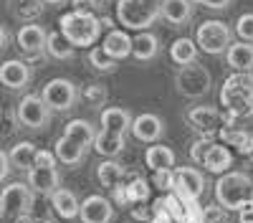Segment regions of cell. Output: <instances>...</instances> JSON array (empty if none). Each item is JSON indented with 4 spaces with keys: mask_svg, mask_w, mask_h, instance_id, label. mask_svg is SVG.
Masks as SVG:
<instances>
[{
    "mask_svg": "<svg viewBox=\"0 0 253 223\" xmlns=\"http://www.w3.org/2000/svg\"><path fill=\"white\" fill-rule=\"evenodd\" d=\"M170 56L177 66H187V64H195L198 61V46L193 38H177L175 44L170 46Z\"/></svg>",
    "mask_w": 253,
    "mask_h": 223,
    "instance_id": "29",
    "label": "cell"
},
{
    "mask_svg": "<svg viewBox=\"0 0 253 223\" xmlns=\"http://www.w3.org/2000/svg\"><path fill=\"white\" fill-rule=\"evenodd\" d=\"M132 127V117L122 107H109L101 112V130L96 132L94 150L104 157H117L124 150V134Z\"/></svg>",
    "mask_w": 253,
    "mask_h": 223,
    "instance_id": "1",
    "label": "cell"
},
{
    "mask_svg": "<svg viewBox=\"0 0 253 223\" xmlns=\"http://www.w3.org/2000/svg\"><path fill=\"white\" fill-rule=\"evenodd\" d=\"M124 190H126L129 206H144V203L150 200V182H147L144 178H132L124 185Z\"/></svg>",
    "mask_w": 253,
    "mask_h": 223,
    "instance_id": "32",
    "label": "cell"
},
{
    "mask_svg": "<svg viewBox=\"0 0 253 223\" xmlns=\"http://www.w3.org/2000/svg\"><path fill=\"white\" fill-rule=\"evenodd\" d=\"M101 8V0H74L76 13H96Z\"/></svg>",
    "mask_w": 253,
    "mask_h": 223,
    "instance_id": "38",
    "label": "cell"
},
{
    "mask_svg": "<svg viewBox=\"0 0 253 223\" xmlns=\"http://www.w3.org/2000/svg\"><path fill=\"white\" fill-rule=\"evenodd\" d=\"M5 46H8V31L0 26V48H5Z\"/></svg>",
    "mask_w": 253,
    "mask_h": 223,
    "instance_id": "43",
    "label": "cell"
},
{
    "mask_svg": "<svg viewBox=\"0 0 253 223\" xmlns=\"http://www.w3.org/2000/svg\"><path fill=\"white\" fill-rule=\"evenodd\" d=\"M63 137H69L71 142H76L79 147L89 150V145H94V139H96V132L91 127V122L71 119V122H66V127H63Z\"/></svg>",
    "mask_w": 253,
    "mask_h": 223,
    "instance_id": "21",
    "label": "cell"
},
{
    "mask_svg": "<svg viewBox=\"0 0 253 223\" xmlns=\"http://www.w3.org/2000/svg\"><path fill=\"white\" fill-rule=\"evenodd\" d=\"M152 185L162 193L175 190V170H157L155 178H152Z\"/></svg>",
    "mask_w": 253,
    "mask_h": 223,
    "instance_id": "36",
    "label": "cell"
},
{
    "mask_svg": "<svg viewBox=\"0 0 253 223\" xmlns=\"http://www.w3.org/2000/svg\"><path fill=\"white\" fill-rule=\"evenodd\" d=\"M79 218L84 223H112L114 206H112V200L104 198V195H89L86 200L81 203Z\"/></svg>",
    "mask_w": 253,
    "mask_h": 223,
    "instance_id": "15",
    "label": "cell"
},
{
    "mask_svg": "<svg viewBox=\"0 0 253 223\" xmlns=\"http://www.w3.org/2000/svg\"><path fill=\"white\" fill-rule=\"evenodd\" d=\"M41 99L46 101V107L51 112H69L76 107L79 89L69 79H51L43 87V91H41Z\"/></svg>",
    "mask_w": 253,
    "mask_h": 223,
    "instance_id": "11",
    "label": "cell"
},
{
    "mask_svg": "<svg viewBox=\"0 0 253 223\" xmlns=\"http://www.w3.org/2000/svg\"><path fill=\"white\" fill-rule=\"evenodd\" d=\"M144 162L147 168H150L152 173L157 170H172L175 165V150L167 147V145H150L144 152Z\"/></svg>",
    "mask_w": 253,
    "mask_h": 223,
    "instance_id": "22",
    "label": "cell"
},
{
    "mask_svg": "<svg viewBox=\"0 0 253 223\" xmlns=\"http://www.w3.org/2000/svg\"><path fill=\"white\" fill-rule=\"evenodd\" d=\"M215 200L228 213H241L253 200V180L246 173H223L215 182Z\"/></svg>",
    "mask_w": 253,
    "mask_h": 223,
    "instance_id": "2",
    "label": "cell"
},
{
    "mask_svg": "<svg viewBox=\"0 0 253 223\" xmlns=\"http://www.w3.org/2000/svg\"><path fill=\"white\" fill-rule=\"evenodd\" d=\"M46 38H48L46 28L38 26V23H26L15 36L18 48L23 51L28 58H38V56L46 53Z\"/></svg>",
    "mask_w": 253,
    "mask_h": 223,
    "instance_id": "13",
    "label": "cell"
},
{
    "mask_svg": "<svg viewBox=\"0 0 253 223\" xmlns=\"http://www.w3.org/2000/svg\"><path fill=\"white\" fill-rule=\"evenodd\" d=\"M190 3H200L203 8H210V10H225L233 0H190Z\"/></svg>",
    "mask_w": 253,
    "mask_h": 223,
    "instance_id": "39",
    "label": "cell"
},
{
    "mask_svg": "<svg viewBox=\"0 0 253 223\" xmlns=\"http://www.w3.org/2000/svg\"><path fill=\"white\" fill-rule=\"evenodd\" d=\"M53 155H56V160H58V162H63V165L76 168L79 162L84 160V155H86V150L79 147L76 142H71L69 137H63V134H61V137H58V142H56Z\"/></svg>",
    "mask_w": 253,
    "mask_h": 223,
    "instance_id": "27",
    "label": "cell"
},
{
    "mask_svg": "<svg viewBox=\"0 0 253 223\" xmlns=\"http://www.w3.org/2000/svg\"><path fill=\"white\" fill-rule=\"evenodd\" d=\"M203 165L208 173H215V175H223L230 170V165H233V152H230L225 145H218V142H213V147L208 150V155L203 157Z\"/></svg>",
    "mask_w": 253,
    "mask_h": 223,
    "instance_id": "19",
    "label": "cell"
},
{
    "mask_svg": "<svg viewBox=\"0 0 253 223\" xmlns=\"http://www.w3.org/2000/svg\"><path fill=\"white\" fill-rule=\"evenodd\" d=\"M31 223H51V221H46V218H36V221H31Z\"/></svg>",
    "mask_w": 253,
    "mask_h": 223,
    "instance_id": "45",
    "label": "cell"
},
{
    "mask_svg": "<svg viewBox=\"0 0 253 223\" xmlns=\"http://www.w3.org/2000/svg\"><path fill=\"white\" fill-rule=\"evenodd\" d=\"M248 157H251V160H253V145H251V150H248Z\"/></svg>",
    "mask_w": 253,
    "mask_h": 223,
    "instance_id": "46",
    "label": "cell"
},
{
    "mask_svg": "<svg viewBox=\"0 0 253 223\" xmlns=\"http://www.w3.org/2000/svg\"><path fill=\"white\" fill-rule=\"evenodd\" d=\"M225 64L233 69V71H241V74H251L253 69V44H230L228 51H225Z\"/></svg>",
    "mask_w": 253,
    "mask_h": 223,
    "instance_id": "18",
    "label": "cell"
},
{
    "mask_svg": "<svg viewBox=\"0 0 253 223\" xmlns=\"http://www.w3.org/2000/svg\"><path fill=\"white\" fill-rule=\"evenodd\" d=\"M213 142L215 139H210V137H200L198 142H193V147H190V157H193L198 165H203V157L208 155L210 147H213Z\"/></svg>",
    "mask_w": 253,
    "mask_h": 223,
    "instance_id": "37",
    "label": "cell"
},
{
    "mask_svg": "<svg viewBox=\"0 0 253 223\" xmlns=\"http://www.w3.org/2000/svg\"><path fill=\"white\" fill-rule=\"evenodd\" d=\"M36 155H38V147L33 145V142H18V145L8 152L10 168H15L20 173H28L36 165Z\"/></svg>",
    "mask_w": 253,
    "mask_h": 223,
    "instance_id": "24",
    "label": "cell"
},
{
    "mask_svg": "<svg viewBox=\"0 0 253 223\" xmlns=\"http://www.w3.org/2000/svg\"><path fill=\"white\" fill-rule=\"evenodd\" d=\"M238 223H253V203L238 213Z\"/></svg>",
    "mask_w": 253,
    "mask_h": 223,
    "instance_id": "42",
    "label": "cell"
},
{
    "mask_svg": "<svg viewBox=\"0 0 253 223\" xmlns=\"http://www.w3.org/2000/svg\"><path fill=\"white\" fill-rule=\"evenodd\" d=\"M43 3H48V5H61V3H66V0H43Z\"/></svg>",
    "mask_w": 253,
    "mask_h": 223,
    "instance_id": "44",
    "label": "cell"
},
{
    "mask_svg": "<svg viewBox=\"0 0 253 223\" xmlns=\"http://www.w3.org/2000/svg\"><path fill=\"white\" fill-rule=\"evenodd\" d=\"M236 36L246 44H253V13H243L236 20Z\"/></svg>",
    "mask_w": 253,
    "mask_h": 223,
    "instance_id": "35",
    "label": "cell"
},
{
    "mask_svg": "<svg viewBox=\"0 0 253 223\" xmlns=\"http://www.w3.org/2000/svg\"><path fill=\"white\" fill-rule=\"evenodd\" d=\"M187 125L193 127L195 132H200L203 137L213 139L215 134H220V130L225 125H233V119H230L228 114H223L220 109H215V107L200 104V107L187 109Z\"/></svg>",
    "mask_w": 253,
    "mask_h": 223,
    "instance_id": "10",
    "label": "cell"
},
{
    "mask_svg": "<svg viewBox=\"0 0 253 223\" xmlns=\"http://www.w3.org/2000/svg\"><path fill=\"white\" fill-rule=\"evenodd\" d=\"M220 104L225 107V114L230 119L251 117L253 114V74L236 71L233 76H228L220 89Z\"/></svg>",
    "mask_w": 253,
    "mask_h": 223,
    "instance_id": "3",
    "label": "cell"
},
{
    "mask_svg": "<svg viewBox=\"0 0 253 223\" xmlns=\"http://www.w3.org/2000/svg\"><path fill=\"white\" fill-rule=\"evenodd\" d=\"M61 33L66 36V41L74 48H91L99 36H101V18H96V13H76L69 10L61 15Z\"/></svg>",
    "mask_w": 253,
    "mask_h": 223,
    "instance_id": "4",
    "label": "cell"
},
{
    "mask_svg": "<svg viewBox=\"0 0 253 223\" xmlns=\"http://www.w3.org/2000/svg\"><path fill=\"white\" fill-rule=\"evenodd\" d=\"M162 18L172 26H185L193 18V3L190 0H162Z\"/></svg>",
    "mask_w": 253,
    "mask_h": 223,
    "instance_id": "23",
    "label": "cell"
},
{
    "mask_svg": "<svg viewBox=\"0 0 253 223\" xmlns=\"http://www.w3.org/2000/svg\"><path fill=\"white\" fill-rule=\"evenodd\" d=\"M101 3H107V0H101Z\"/></svg>",
    "mask_w": 253,
    "mask_h": 223,
    "instance_id": "47",
    "label": "cell"
},
{
    "mask_svg": "<svg viewBox=\"0 0 253 223\" xmlns=\"http://www.w3.org/2000/svg\"><path fill=\"white\" fill-rule=\"evenodd\" d=\"M175 87L187 99H200L210 91V71L205 66H200L198 61L195 64H187V66H180V71L175 74Z\"/></svg>",
    "mask_w": 253,
    "mask_h": 223,
    "instance_id": "9",
    "label": "cell"
},
{
    "mask_svg": "<svg viewBox=\"0 0 253 223\" xmlns=\"http://www.w3.org/2000/svg\"><path fill=\"white\" fill-rule=\"evenodd\" d=\"M89 64H91L94 69H99V71H112V69L117 66V61L99 46V48L89 51Z\"/></svg>",
    "mask_w": 253,
    "mask_h": 223,
    "instance_id": "34",
    "label": "cell"
},
{
    "mask_svg": "<svg viewBox=\"0 0 253 223\" xmlns=\"http://www.w3.org/2000/svg\"><path fill=\"white\" fill-rule=\"evenodd\" d=\"M157 51H160V41H157L155 33L139 31V33L132 38V56H134L137 61H150V58L157 56Z\"/></svg>",
    "mask_w": 253,
    "mask_h": 223,
    "instance_id": "25",
    "label": "cell"
},
{
    "mask_svg": "<svg viewBox=\"0 0 253 223\" xmlns=\"http://www.w3.org/2000/svg\"><path fill=\"white\" fill-rule=\"evenodd\" d=\"M162 15V0H117V20L126 31H147Z\"/></svg>",
    "mask_w": 253,
    "mask_h": 223,
    "instance_id": "5",
    "label": "cell"
},
{
    "mask_svg": "<svg viewBox=\"0 0 253 223\" xmlns=\"http://www.w3.org/2000/svg\"><path fill=\"white\" fill-rule=\"evenodd\" d=\"M230 38H233V33H230V28L223 20H205L195 31V46L210 56H218L228 51Z\"/></svg>",
    "mask_w": 253,
    "mask_h": 223,
    "instance_id": "8",
    "label": "cell"
},
{
    "mask_svg": "<svg viewBox=\"0 0 253 223\" xmlns=\"http://www.w3.org/2000/svg\"><path fill=\"white\" fill-rule=\"evenodd\" d=\"M132 134L139 139V142H157L162 134H165V125H162V119L152 112H144L139 117L132 119Z\"/></svg>",
    "mask_w": 253,
    "mask_h": 223,
    "instance_id": "17",
    "label": "cell"
},
{
    "mask_svg": "<svg viewBox=\"0 0 253 223\" xmlns=\"http://www.w3.org/2000/svg\"><path fill=\"white\" fill-rule=\"evenodd\" d=\"M218 137L225 142V145L236 147V152H241V155H248V150L253 145V134H248L243 130H236V125H225Z\"/></svg>",
    "mask_w": 253,
    "mask_h": 223,
    "instance_id": "28",
    "label": "cell"
},
{
    "mask_svg": "<svg viewBox=\"0 0 253 223\" xmlns=\"http://www.w3.org/2000/svg\"><path fill=\"white\" fill-rule=\"evenodd\" d=\"M46 53L56 61H69L74 56V46L66 41V36H63L61 31H51L48 38H46Z\"/></svg>",
    "mask_w": 253,
    "mask_h": 223,
    "instance_id": "30",
    "label": "cell"
},
{
    "mask_svg": "<svg viewBox=\"0 0 253 223\" xmlns=\"http://www.w3.org/2000/svg\"><path fill=\"white\" fill-rule=\"evenodd\" d=\"M51 203H53V211H56L61 218H66V221L76 218V216H79V208H81L79 198H76L71 190H66V188H58V190L51 195Z\"/></svg>",
    "mask_w": 253,
    "mask_h": 223,
    "instance_id": "26",
    "label": "cell"
},
{
    "mask_svg": "<svg viewBox=\"0 0 253 223\" xmlns=\"http://www.w3.org/2000/svg\"><path fill=\"white\" fill-rule=\"evenodd\" d=\"M175 193L187 200H200L205 193V178L195 168H175Z\"/></svg>",
    "mask_w": 253,
    "mask_h": 223,
    "instance_id": "14",
    "label": "cell"
},
{
    "mask_svg": "<svg viewBox=\"0 0 253 223\" xmlns=\"http://www.w3.org/2000/svg\"><path fill=\"white\" fill-rule=\"evenodd\" d=\"M10 13L20 20H33L43 13V0H10Z\"/></svg>",
    "mask_w": 253,
    "mask_h": 223,
    "instance_id": "33",
    "label": "cell"
},
{
    "mask_svg": "<svg viewBox=\"0 0 253 223\" xmlns=\"http://www.w3.org/2000/svg\"><path fill=\"white\" fill-rule=\"evenodd\" d=\"M58 170H56V155L48 150H38L36 165L28 170V188L41 195H53L58 190Z\"/></svg>",
    "mask_w": 253,
    "mask_h": 223,
    "instance_id": "6",
    "label": "cell"
},
{
    "mask_svg": "<svg viewBox=\"0 0 253 223\" xmlns=\"http://www.w3.org/2000/svg\"><path fill=\"white\" fill-rule=\"evenodd\" d=\"M31 81V66L20 58H8L0 64V84L8 89H23Z\"/></svg>",
    "mask_w": 253,
    "mask_h": 223,
    "instance_id": "16",
    "label": "cell"
},
{
    "mask_svg": "<svg viewBox=\"0 0 253 223\" xmlns=\"http://www.w3.org/2000/svg\"><path fill=\"white\" fill-rule=\"evenodd\" d=\"M101 48L107 51L114 61H122V58H126V56H132V38H129V33H126V31H117V28H114V31L107 33Z\"/></svg>",
    "mask_w": 253,
    "mask_h": 223,
    "instance_id": "20",
    "label": "cell"
},
{
    "mask_svg": "<svg viewBox=\"0 0 253 223\" xmlns=\"http://www.w3.org/2000/svg\"><path fill=\"white\" fill-rule=\"evenodd\" d=\"M33 208V190L26 182H10L0 190V221H18Z\"/></svg>",
    "mask_w": 253,
    "mask_h": 223,
    "instance_id": "7",
    "label": "cell"
},
{
    "mask_svg": "<svg viewBox=\"0 0 253 223\" xmlns=\"http://www.w3.org/2000/svg\"><path fill=\"white\" fill-rule=\"evenodd\" d=\"M10 175V160H8V152L0 150V182Z\"/></svg>",
    "mask_w": 253,
    "mask_h": 223,
    "instance_id": "41",
    "label": "cell"
},
{
    "mask_svg": "<svg viewBox=\"0 0 253 223\" xmlns=\"http://www.w3.org/2000/svg\"><path fill=\"white\" fill-rule=\"evenodd\" d=\"M15 117L23 127L28 130H41L48 125L51 119V109L46 107V101L41 99V94H26L23 99L18 101V109H15Z\"/></svg>",
    "mask_w": 253,
    "mask_h": 223,
    "instance_id": "12",
    "label": "cell"
},
{
    "mask_svg": "<svg viewBox=\"0 0 253 223\" xmlns=\"http://www.w3.org/2000/svg\"><path fill=\"white\" fill-rule=\"evenodd\" d=\"M96 178H99V182H101L104 188L114 190L117 185H122V182H124V168L117 165L114 160H107V162H101V165H99Z\"/></svg>",
    "mask_w": 253,
    "mask_h": 223,
    "instance_id": "31",
    "label": "cell"
},
{
    "mask_svg": "<svg viewBox=\"0 0 253 223\" xmlns=\"http://www.w3.org/2000/svg\"><path fill=\"white\" fill-rule=\"evenodd\" d=\"M84 94H86V99H89V101H94V107H99L101 101L107 99V91H104L101 87H89V89L84 91Z\"/></svg>",
    "mask_w": 253,
    "mask_h": 223,
    "instance_id": "40",
    "label": "cell"
},
{
    "mask_svg": "<svg viewBox=\"0 0 253 223\" xmlns=\"http://www.w3.org/2000/svg\"><path fill=\"white\" fill-rule=\"evenodd\" d=\"M251 203H253V200H251Z\"/></svg>",
    "mask_w": 253,
    "mask_h": 223,
    "instance_id": "48",
    "label": "cell"
}]
</instances>
